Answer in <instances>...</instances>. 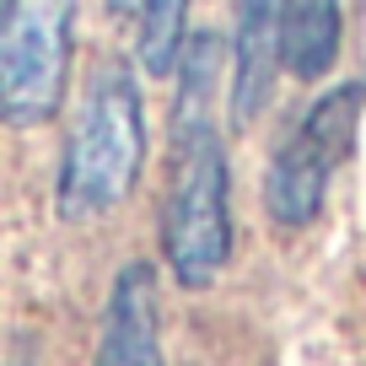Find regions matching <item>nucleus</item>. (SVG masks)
<instances>
[{
    "label": "nucleus",
    "mask_w": 366,
    "mask_h": 366,
    "mask_svg": "<svg viewBox=\"0 0 366 366\" xmlns=\"http://www.w3.org/2000/svg\"><path fill=\"white\" fill-rule=\"evenodd\" d=\"M183 92L172 119V172L162 194V259L183 291L216 286L232 259V162L210 103H216L221 44L199 33L183 44Z\"/></svg>",
    "instance_id": "nucleus-1"
},
{
    "label": "nucleus",
    "mask_w": 366,
    "mask_h": 366,
    "mask_svg": "<svg viewBox=\"0 0 366 366\" xmlns=\"http://www.w3.org/2000/svg\"><path fill=\"white\" fill-rule=\"evenodd\" d=\"M146 167V103L124 59H103L76 97L59 151L54 205L65 221H103L135 194Z\"/></svg>",
    "instance_id": "nucleus-2"
},
{
    "label": "nucleus",
    "mask_w": 366,
    "mask_h": 366,
    "mask_svg": "<svg viewBox=\"0 0 366 366\" xmlns=\"http://www.w3.org/2000/svg\"><path fill=\"white\" fill-rule=\"evenodd\" d=\"M76 54V0H6L0 11V124L44 129L59 114Z\"/></svg>",
    "instance_id": "nucleus-3"
},
{
    "label": "nucleus",
    "mask_w": 366,
    "mask_h": 366,
    "mask_svg": "<svg viewBox=\"0 0 366 366\" xmlns=\"http://www.w3.org/2000/svg\"><path fill=\"white\" fill-rule=\"evenodd\" d=\"M361 81H340L286 129L280 151H274L269 172H264V210L274 227L302 232L318 221L329 183L340 172V162L355 151V129H361Z\"/></svg>",
    "instance_id": "nucleus-4"
},
{
    "label": "nucleus",
    "mask_w": 366,
    "mask_h": 366,
    "mask_svg": "<svg viewBox=\"0 0 366 366\" xmlns=\"http://www.w3.org/2000/svg\"><path fill=\"white\" fill-rule=\"evenodd\" d=\"M280 44H286V0H237L232 33V119L253 124L274 103L280 81Z\"/></svg>",
    "instance_id": "nucleus-5"
},
{
    "label": "nucleus",
    "mask_w": 366,
    "mask_h": 366,
    "mask_svg": "<svg viewBox=\"0 0 366 366\" xmlns=\"http://www.w3.org/2000/svg\"><path fill=\"white\" fill-rule=\"evenodd\" d=\"M92 366H162V318H157V269L129 259L114 274Z\"/></svg>",
    "instance_id": "nucleus-6"
},
{
    "label": "nucleus",
    "mask_w": 366,
    "mask_h": 366,
    "mask_svg": "<svg viewBox=\"0 0 366 366\" xmlns=\"http://www.w3.org/2000/svg\"><path fill=\"white\" fill-rule=\"evenodd\" d=\"M340 59V0H286L280 65L302 81H318Z\"/></svg>",
    "instance_id": "nucleus-7"
},
{
    "label": "nucleus",
    "mask_w": 366,
    "mask_h": 366,
    "mask_svg": "<svg viewBox=\"0 0 366 366\" xmlns=\"http://www.w3.org/2000/svg\"><path fill=\"white\" fill-rule=\"evenodd\" d=\"M140 6H146V0H108V11H114L124 27H135V22H140Z\"/></svg>",
    "instance_id": "nucleus-8"
},
{
    "label": "nucleus",
    "mask_w": 366,
    "mask_h": 366,
    "mask_svg": "<svg viewBox=\"0 0 366 366\" xmlns=\"http://www.w3.org/2000/svg\"><path fill=\"white\" fill-rule=\"evenodd\" d=\"M6 366H33V361H6Z\"/></svg>",
    "instance_id": "nucleus-9"
},
{
    "label": "nucleus",
    "mask_w": 366,
    "mask_h": 366,
    "mask_svg": "<svg viewBox=\"0 0 366 366\" xmlns=\"http://www.w3.org/2000/svg\"><path fill=\"white\" fill-rule=\"evenodd\" d=\"M0 11H6V0H0Z\"/></svg>",
    "instance_id": "nucleus-10"
}]
</instances>
